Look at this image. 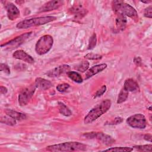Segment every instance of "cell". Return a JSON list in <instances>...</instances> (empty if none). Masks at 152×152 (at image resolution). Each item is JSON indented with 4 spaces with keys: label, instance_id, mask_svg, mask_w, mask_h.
Masks as SVG:
<instances>
[{
    "label": "cell",
    "instance_id": "8d00e7d4",
    "mask_svg": "<svg viewBox=\"0 0 152 152\" xmlns=\"http://www.w3.org/2000/svg\"><path fill=\"white\" fill-rule=\"evenodd\" d=\"M140 2H141L142 3H144V4H148V3H150V2H151V1H149V0H145V1H141Z\"/></svg>",
    "mask_w": 152,
    "mask_h": 152
},
{
    "label": "cell",
    "instance_id": "e575fe53",
    "mask_svg": "<svg viewBox=\"0 0 152 152\" xmlns=\"http://www.w3.org/2000/svg\"><path fill=\"white\" fill-rule=\"evenodd\" d=\"M143 138H144V139L145 141L151 142V138H152V135H151V134H145V135H144Z\"/></svg>",
    "mask_w": 152,
    "mask_h": 152
},
{
    "label": "cell",
    "instance_id": "1f68e13d",
    "mask_svg": "<svg viewBox=\"0 0 152 152\" xmlns=\"http://www.w3.org/2000/svg\"><path fill=\"white\" fill-rule=\"evenodd\" d=\"M144 15L146 18H152V5H150L145 8L144 11Z\"/></svg>",
    "mask_w": 152,
    "mask_h": 152
},
{
    "label": "cell",
    "instance_id": "9c48e42d",
    "mask_svg": "<svg viewBox=\"0 0 152 152\" xmlns=\"http://www.w3.org/2000/svg\"><path fill=\"white\" fill-rule=\"evenodd\" d=\"M32 34V31H29L27 33H23L20 36H17L16 37L11 39V40L2 44L1 45V48L5 47L7 48H16L17 47H18V46L21 45V44H23V43H24L27 39H28L30 38V37L31 36Z\"/></svg>",
    "mask_w": 152,
    "mask_h": 152
},
{
    "label": "cell",
    "instance_id": "d6a6232c",
    "mask_svg": "<svg viewBox=\"0 0 152 152\" xmlns=\"http://www.w3.org/2000/svg\"><path fill=\"white\" fill-rule=\"evenodd\" d=\"M0 71L4 72L5 74H7L8 75L10 74V73H11L10 69L9 66L7 64H3V63H1L0 64Z\"/></svg>",
    "mask_w": 152,
    "mask_h": 152
},
{
    "label": "cell",
    "instance_id": "8992f818",
    "mask_svg": "<svg viewBox=\"0 0 152 152\" xmlns=\"http://www.w3.org/2000/svg\"><path fill=\"white\" fill-rule=\"evenodd\" d=\"M83 136L87 139H96L106 145H110L115 142L112 137L102 132H86L83 134Z\"/></svg>",
    "mask_w": 152,
    "mask_h": 152
},
{
    "label": "cell",
    "instance_id": "7a4b0ae2",
    "mask_svg": "<svg viewBox=\"0 0 152 152\" xmlns=\"http://www.w3.org/2000/svg\"><path fill=\"white\" fill-rule=\"evenodd\" d=\"M87 146L80 142L70 141L50 145L46 147V150L49 151L55 152H67V151H86Z\"/></svg>",
    "mask_w": 152,
    "mask_h": 152
},
{
    "label": "cell",
    "instance_id": "44dd1931",
    "mask_svg": "<svg viewBox=\"0 0 152 152\" xmlns=\"http://www.w3.org/2000/svg\"><path fill=\"white\" fill-rule=\"evenodd\" d=\"M128 94H129V92L123 87L121 90V91L118 94L116 103L121 104V103H122L124 102H125L128 97Z\"/></svg>",
    "mask_w": 152,
    "mask_h": 152
},
{
    "label": "cell",
    "instance_id": "5b68a950",
    "mask_svg": "<svg viewBox=\"0 0 152 152\" xmlns=\"http://www.w3.org/2000/svg\"><path fill=\"white\" fill-rule=\"evenodd\" d=\"M53 45V38L49 34L41 36L35 45V51L39 55H43L50 51Z\"/></svg>",
    "mask_w": 152,
    "mask_h": 152
},
{
    "label": "cell",
    "instance_id": "6da1fadb",
    "mask_svg": "<svg viewBox=\"0 0 152 152\" xmlns=\"http://www.w3.org/2000/svg\"><path fill=\"white\" fill-rule=\"evenodd\" d=\"M112 102L110 99H107L103 100L90 109L84 118V123L85 124H91L107 112L110 108Z\"/></svg>",
    "mask_w": 152,
    "mask_h": 152
},
{
    "label": "cell",
    "instance_id": "30bf717a",
    "mask_svg": "<svg viewBox=\"0 0 152 152\" xmlns=\"http://www.w3.org/2000/svg\"><path fill=\"white\" fill-rule=\"evenodd\" d=\"M64 4V1L61 0H52L50 1H48L39 8L37 12L41 13L57 10L60 7L63 5Z\"/></svg>",
    "mask_w": 152,
    "mask_h": 152
},
{
    "label": "cell",
    "instance_id": "83f0119b",
    "mask_svg": "<svg viewBox=\"0 0 152 152\" xmlns=\"http://www.w3.org/2000/svg\"><path fill=\"white\" fill-rule=\"evenodd\" d=\"M84 58L90 60H98L102 58V56L99 54L94 53H88L84 56Z\"/></svg>",
    "mask_w": 152,
    "mask_h": 152
},
{
    "label": "cell",
    "instance_id": "603a6c76",
    "mask_svg": "<svg viewBox=\"0 0 152 152\" xmlns=\"http://www.w3.org/2000/svg\"><path fill=\"white\" fill-rule=\"evenodd\" d=\"M1 122L2 124L7 125L8 126H14V125H16V124H17L15 119H13L12 118L9 116L8 115L2 116L1 118Z\"/></svg>",
    "mask_w": 152,
    "mask_h": 152
},
{
    "label": "cell",
    "instance_id": "d590c367",
    "mask_svg": "<svg viewBox=\"0 0 152 152\" xmlns=\"http://www.w3.org/2000/svg\"><path fill=\"white\" fill-rule=\"evenodd\" d=\"M8 91V89L6 87L1 86L0 87V93L1 94H5Z\"/></svg>",
    "mask_w": 152,
    "mask_h": 152
},
{
    "label": "cell",
    "instance_id": "d6986e66",
    "mask_svg": "<svg viewBox=\"0 0 152 152\" xmlns=\"http://www.w3.org/2000/svg\"><path fill=\"white\" fill-rule=\"evenodd\" d=\"M58 104L59 112L61 115L66 117H68L72 115V112L71 111V110L63 102H58Z\"/></svg>",
    "mask_w": 152,
    "mask_h": 152
},
{
    "label": "cell",
    "instance_id": "8fae6325",
    "mask_svg": "<svg viewBox=\"0 0 152 152\" xmlns=\"http://www.w3.org/2000/svg\"><path fill=\"white\" fill-rule=\"evenodd\" d=\"M4 2V7L7 11V14L10 20L13 21L17 19L20 14L18 8L13 3L8 1H2Z\"/></svg>",
    "mask_w": 152,
    "mask_h": 152
},
{
    "label": "cell",
    "instance_id": "9a60e30c",
    "mask_svg": "<svg viewBox=\"0 0 152 152\" xmlns=\"http://www.w3.org/2000/svg\"><path fill=\"white\" fill-rule=\"evenodd\" d=\"M116 14V18H115V24L116 27L118 31H123L125 30L126 23H127V19L126 17L124 14L117 13Z\"/></svg>",
    "mask_w": 152,
    "mask_h": 152
},
{
    "label": "cell",
    "instance_id": "7c38bea8",
    "mask_svg": "<svg viewBox=\"0 0 152 152\" xmlns=\"http://www.w3.org/2000/svg\"><path fill=\"white\" fill-rule=\"evenodd\" d=\"M70 69L71 68L68 65L63 64L48 71L45 74L49 77H57L64 73H67L70 71Z\"/></svg>",
    "mask_w": 152,
    "mask_h": 152
},
{
    "label": "cell",
    "instance_id": "d4e9b609",
    "mask_svg": "<svg viewBox=\"0 0 152 152\" xmlns=\"http://www.w3.org/2000/svg\"><path fill=\"white\" fill-rule=\"evenodd\" d=\"M84 10V8L83 7L82 5L77 4V5H74L73 6H72L69 9V11L71 14L77 15V14L80 13L81 12H82Z\"/></svg>",
    "mask_w": 152,
    "mask_h": 152
},
{
    "label": "cell",
    "instance_id": "2e32d148",
    "mask_svg": "<svg viewBox=\"0 0 152 152\" xmlns=\"http://www.w3.org/2000/svg\"><path fill=\"white\" fill-rule=\"evenodd\" d=\"M34 84L37 88L42 90H46L52 86V83L49 80L41 77H37L36 78Z\"/></svg>",
    "mask_w": 152,
    "mask_h": 152
},
{
    "label": "cell",
    "instance_id": "e0dca14e",
    "mask_svg": "<svg viewBox=\"0 0 152 152\" xmlns=\"http://www.w3.org/2000/svg\"><path fill=\"white\" fill-rule=\"evenodd\" d=\"M5 113L7 115L12 118L16 121H22L27 118V116L25 113L14 110L12 109H7L5 110Z\"/></svg>",
    "mask_w": 152,
    "mask_h": 152
},
{
    "label": "cell",
    "instance_id": "5bb4252c",
    "mask_svg": "<svg viewBox=\"0 0 152 152\" xmlns=\"http://www.w3.org/2000/svg\"><path fill=\"white\" fill-rule=\"evenodd\" d=\"M107 66V64L103 63L100 64H97L96 65H94L91 66L90 68H89L85 75V80H88V78H91L93 75L103 71L104 69H105Z\"/></svg>",
    "mask_w": 152,
    "mask_h": 152
},
{
    "label": "cell",
    "instance_id": "4fadbf2b",
    "mask_svg": "<svg viewBox=\"0 0 152 152\" xmlns=\"http://www.w3.org/2000/svg\"><path fill=\"white\" fill-rule=\"evenodd\" d=\"M12 56L16 59L21 60L28 64H33L34 62V59L33 58L26 52L21 49H18L14 51V52L12 53Z\"/></svg>",
    "mask_w": 152,
    "mask_h": 152
},
{
    "label": "cell",
    "instance_id": "52a82bcc",
    "mask_svg": "<svg viewBox=\"0 0 152 152\" xmlns=\"http://www.w3.org/2000/svg\"><path fill=\"white\" fill-rule=\"evenodd\" d=\"M126 124L132 128L144 129L147 126V120L142 113H136L128 117L126 120Z\"/></svg>",
    "mask_w": 152,
    "mask_h": 152
},
{
    "label": "cell",
    "instance_id": "f546056e",
    "mask_svg": "<svg viewBox=\"0 0 152 152\" xmlns=\"http://www.w3.org/2000/svg\"><path fill=\"white\" fill-rule=\"evenodd\" d=\"M107 90V87L106 85H103L99 89H98L97 90V91L95 93V94H94L93 98H97V97H99L100 96H102L106 91Z\"/></svg>",
    "mask_w": 152,
    "mask_h": 152
},
{
    "label": "cell",
    "instance_id": "4dcf8cb0",
    "mask_svg": "<svg viewBox=\"0 0 152 152\" xmlns=\"http://www.w3.org/2000/svg\"><path fill=\"white\" fill-rule=\"evenodd\" d=\"M70 86L69 84L68 83H61V84H59L56 88V90L59 91V92H64L66 90H67L69 88Z\"/></svg>",
    "mask_w": 152,
    "mask_h": 152
},
{
    "label": "cell",
    "instance_id": "3957f363",
    "mask_svg": "<svg viewBox=\"0 0 152 152\" xmlns=\"http://www.w3.org/2000/svg\"><path fill=\"white\" fill-rule=\"evenodd\" d=\"M112 8L115 14L120 13L131 18L135 22L138 21L139 17L136 10L131 5L123 1H113L112 2Z\"/></svg>",
    "mask_w": 152,
    "mask_h": 152
},
{
    "label": "cell",
    "instance_id": "484cf974",
    "mask_svg": "<svg viewBox=\"0 0 152 152\" xmlns=\"http://www.w3.org/2000/svg\"><path fill=\"white\" fill-rule=\"evenodd\" d=\"M97 43V37H96V34L95 33H93V34L91 36V37L89 39L88 41V45L87 46V49L88 50H91L94 49Z\"/></svg>",
    "mask_w": 152,
    "mask_h": 152
},
{
    "label": "cell",
    "instance_id": "ac0fdd59",
    "mask_svg": "<svg viewBox=\"0 0 152 152\" xmlns=\"http://www.w3.org/2000/svg\"><path fill=\"white\" fill-rule=\"evenodd\" d=\"M123 87L128 92L135 91L139 88L137 82L132 78H128L125 80Z\"/></svg>",
    "mask_w": 152,
    "mask_h": 152
},
{
    "label": "cell",
    "instance_id": "ba28073f",
    "mask_svg": "<svg viewBox=\"0 0 152 152\" xmlns=\"http://www.w3.org/2000/svg\"><path fill=\"white\" fill-rule=\"evenodd\" d=\"M36 87L34 83L31 85L23 88L19 93L18 95V103L21 106H24L27 105L33 96Z\"/></svg>",
    "mask_w": 152,
    "mask_h": 152
},
{
    "label": "cell",
    "instance_id": "74e56055",
    "mask_svg": "<svg viewBox=\"0 0 152 152\" xmlns=\"http://www.w3.org/2000/svg\"><path fill=\"white\" fill-rule=\"evenodd\" d=\"M148 109L149 110H150V111H151V106H150V107L148 108Z\"/></svg>",
    "mask_w": 152,
    "mask_h": 152
},
{
    "label": "cell",
    "instance_id": "4316f807",
    "mask_svg": "<svg viewBox=\"0 0 152 152\" xmlns=\"http://www.w3.org/2000/svg\"><path fill=\"white\" fill-rule=\"evenodd\" d=\"M132 148L138 149L140 151H151L152 145L151 144H145V145H134Z\"/></svg>",
    "mask_w": 152,
    "mask_h": 152
},
{
    "label": "cell",
    "instance_id": "f1b7e54d",
    "mask_svg": "<svg viewBox=\"0 0 152 152\" xmlns=\"http://www.w3.org/2000/svg\"><path fill=\"white\" fill-rule=\"evenodd\" d=\"M123 122V118L120 116H116L112 121L106 122L105 125H118L121 124Z\"/></svg>",
    "mask_w": 152,
    "mask_h": 152
},
{
    "label": "cell",
    "instance_id": "7402d4cb",
    "mask_svg": "<svg viewBox=\"0 0 152 152\" xmlns=\"http://www.w3.org/2000/svg\"><path fill=\"white\" fill-rule=\"evenodd\" d=\"M89 62L88 61H83L81 62L79 64H78L75 68L76 69L77 71L80 72H84L87 71L88 69L89 68Z\"/></svg>",
    "mask_w": 152,
    "mask_h": 152
},
{
    "label": "cell",
    "instance_id": "cb8c5ba5",
    "mask_svg": "<svg viewBox=\"0 0 152 152\" xmlns=\"http://www.w3.org/2000/svg\"><path fill=\"white\" fill-rule=\"evenodd\" d=\"M133 150L132 147H111L109 148L106 150H104V151H126L129 152Z\"/></svg>",
    "mask_w": 152,
    "mask_h": 152
},
{
    "label": "cell",
    "instance_id": "277c9868",
    "mask_svg": "<svg viewBox=\"0 0 152 152\" xmlns=\"http://www.w3.org/2000/svg\"><path fill=\"white\" fill-rule=\"evenodd\" d=\"M57 19L55 16H43L25 19L18 22L16 27L18 29H26L32 27L39 26L48 24Z\"/></svg>",
    "mask_w": 152,
    "mask_h": 152
},
{
    "label": "cell",
    "instance_id": "836d02e7",
    "mask_svg": "<svg viewBox=\"0 0 152 152\" xmlns=\"http://www.w3.org/2000/svg\"><path fill=\"white\" fill-rule=\"evenodd\" d=\"M134 63L135 65L137 66H140L142 64V59L141 58L140 56H135L133 59Z\"/></svg>",
    "mask_w": 152,
    "mask_h": 152
},
{
    "label": "cell",
    "instance_id": "ffe728a7",
    "mask_svg": "<svg viewBox=\"0 0 152 152\" xmlns=\"http://www.w3.org/2000/svg\"><path fill=\"white\" fill-rule=\"evenodd\" d=\"M66 74L71 80L77 83H82L83 81V78L81 77V74L77 71H69L66 73Z\"/></svg>",
    "mask_w": 152,
    "mask_h": 152
}]
</instances>
